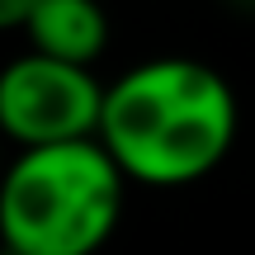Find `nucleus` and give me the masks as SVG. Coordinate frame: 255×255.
I'll return each mask as SVG.
<instances>
[{"label": "nucleus", "mask_w": 255, "mask_h": 255, "mask_svg": "<svg viewBox=\"0 0 255 255\" xmlns=\"http://www.w3.org/2000/svg\"><path fill=\"white\" fill-rule=\"evenodd\" d=\"M237 142V95L194 57H151L100 95L95 146L123 184L180 189L227 161Z\"/></svg>", "instance_id": "obj_1"}, {"label": "nucleus", "mask_w": 255, "mask_h": 255, "mask_svg": "<svg viewBox=\"0 0 255 255\" xmlns=\"http://www.w3.org/2000/svg\"><path fill=\"white\" fill-rule=\"evenodd\" d=\"M123 175L95 142L38 146L0 165L5 255H95L123 218Z\"/></svg>", "instance_id": "obj_2"}, {"label": "nucleus", "mask_w": 255, "mask_h": 255, "mask_svg": "<svg viewBox=\"0 0 255 255\" xmlns=\"http://www.w3.org/2000/svg\"><path fill=\"white\" fill-rule=\"evenodd\" d=\"M100 95L104 81L85 66L19 52L0 66V137L19 142V151L95 142Z\"/></svg>", "instance_id": "obj_3"}, {"label": "nucleus", "mask_w": 255, "mask_h": 255, "mask_svg": "<svg viewBox=\"0 0 255 255\" xmlns=\"http://www.w3.org/2000/svg\"><path fill=\"white\" fill-rule=\"evenodd\" d=\"M19 33L28 38V52L95 71V62L109 47V19H104L100 0H38L19 24Z\"/></svg>", "instance_id": "obj_4"}, {"label": "nucleus", "mask_w": 255, "mask_h": 255, "mask_svg": "<svg viewBox=\"0 0 255 255\" xmlns=\"http://www.w3.org/2000/svg\"><path fill=\"white\" fill-rule=\"evenodd\" d=\"M33 5H38V0H0V33H5V28H19Z\"/></svg>", "instance_id": "obj_5"}]
</instances>
